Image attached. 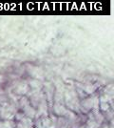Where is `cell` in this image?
I'll return each mask as SVG.
<instances>
[{
  "label": "cell",
  "instance_id": "4",
  "mask_svg": "<svg viewBox=\"0 0 114 128\" xmlns=\"http://www.w3.org/2000/svg\"><path fill=\"white\" fill-rule=\"evenodd\" d=\"M54 112L58 116H64L67 113V110H66V108L63 105H61L59 103H56L54 105Z\"/></svg>",
  "mask_w": 114,
  "mask_h": 128
},
{
  "label": "cell",
  "instance_id": "1",
  "mask_svg": "<svg viewBox=\"0 0 114 128\" xmlns=\"http://www.w3.org/2000/svg\"><path fill=\"white\" fill-rule=\"evenodd\" d=\"M16 108L11 105L6 103L4 106H2V110L0 112V118H3V120H12L15 118V116L17 114Z\"/></svg>",
  "mask_w": 114,
  "mask_h": 128
},
{
  "label": "cell",
  "instance_id": "5",
  "mask_svg": "<svg viewBox=\"0 0 114 128\" xmlns=\"http://www.w3.org/2000/svg\"><path fill=\"white\" fill-rule=\"evenodd\" d=\"M28 90H29V86L27 84H20L17 86L16 93L20 94V95H24V94H27Z\"/></svg>",
  "mask_w": 114,
  "mask_h": 128
},
{
  "label": "cell",
  "instance_id": "3",
  "mask_svg": "<svg viewBox=\"0 0 114 128\" xmlns=\"http://www.w3.org/2000/svg\"><path fill=\"white\" fill-rule=\"evenodd\" d=\"M16 123L13 120H2L0 122V128H15Z\"/></svg>",
  "mask_w": 114,
  "mask_h": 128
},
{
  "label": "cell",
  "instance_id": "2",
  "mask_svg": "<svg viewBox=\"0 0 114 128\" xmlns=\"http://www.w3.org/2000/svg\"><path fill=\"white\" fill-rule=\"evenodd\" d=\"M23 109V113L26 117L30 118H36V110L34 109V107L32 106V104H28L25 107L22 108Z\"/></svg>",
  "mask_w": 114,
  "mask_h": 128
}]
</instances>
